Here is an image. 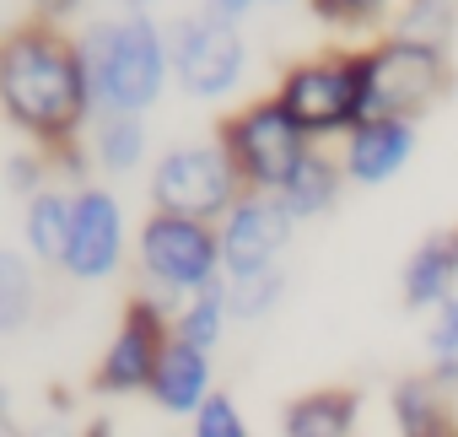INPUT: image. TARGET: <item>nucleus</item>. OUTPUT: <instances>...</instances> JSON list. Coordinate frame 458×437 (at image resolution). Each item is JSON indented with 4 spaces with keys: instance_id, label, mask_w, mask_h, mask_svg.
<instances>
[{
    "instance_id": "2f4dec72",
    "label": "nucleus",
    "mask_w": 458,
    "mask_h": 437,
    "mask_svg": "<svg viewBox=\"0 0 458 437\" xmlns=\"http://www.w3.org/2000/svg\"><path fill=\"white\" fill-rule=\"evenodd\" d=\"M0 437H28V432H22V416H12V410L0 416Z\"/></svg>"
},
{
    "instance_id": "2eb2a0df",
    "label": "nucleus",
    "mask_w": 458,
    "mask_h": 437,
    "mask_svg": "<svg viewBox=\"0 0 458 437\" xmlns=\"http://www.w3.org/2000/svg\"><path fill=\"white\" fill-rule=\"evenodd\" d=\"M71 227H76V189L65 178H55L49 189L28 194L22 200V216H17V233H22V254L49 276L65 265V249H71Z\"/></svg>"
},
{
    "instance_id": "7ed1b4c3",
    "label": "nucleus",
    "mask_w": 458,
    "mask_h": 437,
    "mask_svg": "<svg viewBox=\"0 0 458 437\" xmlns=\"http://www.w3.org/2000/svg\"><path fill=\"white\" fill-rule=\"evenodd\" d=\"M270 92L302 124V135L313 146H340L367 119V65H361V44H335V49L286 60Z\"/></svg>"
},
{
    "instance_id": "39448f33",
    "label": "nucleus",
    "mask_w": 458,
    "mask_h": 437,
    "mask_svg": "<svg viewBox=\"0 0 458 437\" xmlns=\"http://www.w3.org/2000/svg\"><path fill=\"white\" fill-rule=\"evenodd\" d=\"M162 22H167V55H173V92H183L189 103H205V108H221L243 92V81L254 71L249 28L216 22L199 6L173 12Z\"/></svg>"
},
{
    "instance_id": "b1692460",
    "label": "nucleus",
    "mask_w": 458,
    "mask_h": 437,
    "mask_svg": "<svg viewBox=\"0 0 458 437\" xmlns=\"http://www.w3.org/2000/svg\"><path fill=\"white\" fill-rule=\"evenodd\" d=\"M394 6H399V0H308V12H313L318 28H329L340 39L345 33H361V44H372V39L388 33Z\"/></svg>"
},
{
    "instance_id": "0eeeda50",
    "label": "nucleus",
    "mask_w": 458,
    "mask_h": 437,
    "mask_svg": "<svg viewBox=\"0 0 458 437\" xmlns=\"http://www.w3.org/2000/svg\"><path fill=\"white\" fill-rule=\"evenodd\" d=\"M367 65V119H431L453 98V49H426L410 39H372L361 44Z\"/></svg>"
},
{
    "instance_id": "a211bd4d",
    "label": "nucleus",
    "mask_w": 458,
    "mask_h": 437,
    "mask_svg": "<svg viewBox=\"0 0 458 437\" xmlns=\"http://www.w3.org/2000/svg\"><path fill=\"white\" fill-rule=\"evenodd\" d=\"M361 426V389L318 383L281 405V437H356Z\"/></svg>"
},
{
    "instance_id": "4be33fe9",
    "label": "nucleus",
    "mask_w": 458,
    "mask_h": 437,
    "mask_svg": "<svg viewBox=\"0 0 458 437\" xmlns=\"http://www.w3.org/2000/svg\"><path fill=\"white\" fill-rule=\"evenodd\" d=\"M394 39L426 44V49H453L458 39V0H399L388 17Z\"/></svg>"
},
{
    "instance_id": "6ab92c4d",
    "label": "nucleus",
    "mask_w": 458,
    "mask_h": 437,
    "mask_svg": "<svg viewBox=\"0 0 458 437\" xmlns=\"http://www.w3.org/2000/svg\"><path fill=\"white\" fill-rule=\"evenodd\" d=\"M345 189H351V178H345V167H340V151H335V146H313V151L297 162V173L281 184V200H286V210L297 216L302 227H313V222H324V216L340 210Z\"/></svg>"
},
{
    "instance_id": "5701e85b",
    "label": "nucleus",
    "mask_w": 458,
    "mask_h": 437,
    "mask_svg": "<svg viewBox=\"0 0 458 437\" xmlns=\"http://www.w3.org/2000/svg\"><path fill=\"white\" fill-rule=\"evenodd\" d=\"M292 297V265L286 270H265V276H238L226 281V308L238 324H270Z\"/></svg>"
},
{
    "instance_id": "6e6552de",
    "label": "nucleus",
    "mask_w": 458,
    "mask_h": 437,
    "mask_svg": "<svg viewBox=\"0 0 458 437\" xmlns=\"http://www.w3.org/2000/svg\"><path fill=\"white\" fill-rule=\"evenodd\" d=\"M216 141H221L226 157H233V167H238V178H243L249 194H281V184L313 151V141L276 103V92L243 98L226 119H216Z\"/></svg>"
},
{
    "instance_id": "7c9ffc66",
    "label": "nucleus",
    "mask_w": 458,
    "mask_h": 437,
    "mask_svg": "<svg viewBox=\"0 0 458 437\" xmlns=\"http://www.w3.org/2000/svg\"><path fill=\"white\" fill-rule=\"evenodd\" d=\"M87 437H119V432H114L108 416H92V421H87Z\"/></svg>"
},
{
    "instance_id": "393cba45",
    "label": "nucleus",
    "mask_w": 458,
    "mask_h": 437,
    "mask_svg": "<svg viewBox=\"0 0 458 437\" xmlns=\"http://www.w3.org/2000/svg\"><path fill=\"white\" fill-rule=\"evenodd\" d=\"M420 356H426V373L458 394V297L420 319Z\"/></svg>"
},
{
    "instance_id": "ddd939ff",
    "label": "nucleus",
    "mask_w": 458,
    "mask_h": 437,
    "mask_svg": "<svg viewBox=\"0 0 458 437\" xmlns=\"http://www.w3.org/2000/svg\"><path fill=\"white\" fill-rule=\"evenodd\" d=\"M157 141H151V114H98L87 130V167L103 184H130L146 178L157 162Z\"/></svg>"
},
{
    "instance_id": "bb28decb",
    "label": "nucleus",
    "mask_w": 458,
    "mask_h": 437,
    "mask_svg": "<svg viewBox=\"0 0 458 437\" xmlns=\"http://www.w3.org/2000/svg\"><path fill=\"white\" fill-rule=\"evenodd\" d=\"M189 437H254V426H249V416H243V405L233 394L216 389L199 405V416H189Z\"/></svg>"
},
{
    "instance_id": "f03ea898",
    "label": "nucleus",
    "mask_w": 458,
    "mask_h": 437,
    "mask_svg": "<svg viewBox=\"0 0 458 437\" xmlns=\"http://www.w3.org/2000/svg\"><path fill=\"white\" fill-rule=\"evenodd\" d=\"M98 114H151L173 87L167 22L151 12H108L76 28Z\"/></svg>"
},
{
    "instance_id": "a878e982",
    "label": "nucleus",
    "mask_w": 458,
    "mask_h": 437,
    "mask_svg": "<svg viewBox=\"0 0 458 437\" xmlns=\"http://www.w3.org/2000/svg\"><path fill=\"white\" fill-rule=\"evenodd\" d=\"M60 178V157L55 151H44V146H17L12 157H6V189L17 194V200H28V194H38V189H49Z\"/></svg>"
},
{
    "instance_id": "aec40b11",
    "label": "nucleus",
    "mask_w": 458,
    "mask_h": 437,
    "mask_svg": "<svg viewBox=\"0 0 458 437\" xmlns=\"http://www.w3.org/2000/svg\"><path fill=\"white\" fill-rule=\"evenodd\" d=\"M233 330H238V319H233V308H226V281L205 287V292H194L183 303H173V340H183L194 351L221 356V346H226Z\"/></svg>"
},
{
    "instance_id": "72a5a7b5",
    "label": "nucleus",
    "mask_w": 458,
    "mask_h": 437,
    "mask_svg": "<svg viewBox=\"0 0 458 437\" xmlns=\"http://www.w3.org/2000/svg\"><path fill=\"white\" fill-rule=\"evenodd\" d=\"M265 6H297V0H265Z\"/></svg>"
},
{
    "instance_id": "f8f14e48",
    "label": "nucleus",
    "mask_w": 458,
    "mask_h": 437,
    "mask_svg": "<svg viewBox=\"0 0 458 437\" xmlns=\"http://www.w3.org/2000/svg\"><path fill=\"white\" fill-rule=\"evenodd\" d=\"M415 146H420V124H410V119H361L335 151H340V167H345L351 189H383V184L404 178V167L415 162Z\"/></svg>"
},
{
    "instance_id": "f3484780",
    "label": "nucleus",
    "mask_w": 458,
    "mask_h": 437,
    "mask_svg": "<svg viewBox=\"0 0 458 437\" xmlns=\"http://www.w3.org/2000/svg\"><path fill=\"white\" fill-rule=\"evenodd\" d=\"M388 421L399 437H458V394L437 383L426 367L404 373L388 389Z\"/></svg>"
},
{
    "instance_id": "1a4fd4ad",
    "label": "nucleus",
    "mask_w": 458,
    "mask_h": 437,
    "mask_svg": "<svg viewBox=\"0 0 458 437\" xmlns=\"http://www.w3.org/2000/svg\"><path fill=\"white\" fill-rule=\"evenodd\" d=\"M167 340H173V308H167L162 297L135 292V297L119 308L114 335L103 340L87 389H92L98 399H135V394H151V378H157V362H162Z\"/></svg>"
},
{
    "instance_id": "4468645a",
    "label": "nucleus",
    "mask_w": 458,
    "mask_h": 437,
    "mask_svg": "<svg viewBox=\"0 0 458 437\" xmlns=\"http://www.w3.org/2000/svg\"><path fill=\"white\" fill-rule=\"evenodd\" d=\"M453 297H458V227H437L404 254V265H399V303L426 319L431 308H442Z\"/></svg>"
},
{
    "instance_id": "dca6fc26",
    "label": "nucleus",
    "mask_w": 458,
    "mask_h": 437,
    "mask_svg": "<svg viewBox=\"0 0 458 437\" xmlns=\"http://www.w3.org/2000/svg\"><path fill=\"white\" fill-rule=\"evenodd\" d=\"M216 389H221V383H216V356H210V351H194V346H183V340H167L146 399H151L162 416L189 421V416H199V405H205Z\"/></svg>"
},
{
    "instance_id": "20e7f679",
    "label": "nucleus",
    "mask_w": 458,
    "mask_h": 437,
    "mask_svg": "<svg viewBox=\"0 0 458 437\" xmlns=\"http://www.w3.org/2000/svg\"><path fill=\"white\" fill-rule=\"evenodd\" d=\"M135 281L146 297H162L167 308L221 287L226 265H221V233L216 222H194V216H167V210H146L135 222Z\"/></svg>"
},
{
    "instance_id": "cd10ccee",
    "label": "nucleus",
    "mask_w": 458,
    "mask_h": 437,
    "mask_svg": "<svg viewBox=\"0 0 458 437\" xmlns=\"http://www.w3.org/2000/svg\"><path fill=\"white\" fill-rule=\"evenodd\" d=\"M22 432H28V437H87V421L76 416V399H71L65 389H55L49 405H44L33 421H22Z\"/></svg>"
},
{
    "instance_id": "9d476101",
    "label": "nucleus",
    "mask_w": 458,
    "mask_h": 437,
    "mask_svg": "<svg viewBox=\"0 0 458 437\" xmlns=\"http://www.w3.org/2000/svg\"><path fill=\"white\" fill-rule=\"evenodd\" d=\"M130 254H135V233H130L119 189L103 178H87L76 189V227H71V249H65L60 276L71 287H103L130 265Z\"/></svg>"
},
{
    "instance_id": "473e14b6",
    "label": "nucleus",
    "mask_w": 458,
    "mask_h": 437,
    "mask_svg": "<svg viewBox=\"0 0 458 437\" xmlns=\"http://www.w3.org/2000/svg\"><path fill=\"white\" fill-rule=\"evenodd\" d=\"M119 12H151V17H157L162 0H119Z\"/></svg>"
},
{
    "instance_id": "9b49d317",
    "label": "nucleus",
    "mask_w": 458,
    "mask_h": 437,
    "mask_svg": "<svg viewBox=\"0 0 458 437\" xmlns=\"http://www.w3.org/2000/svg\"><path fill=\"white\" fill-rule=\"evenodd\" d=\"M216 233H221V265H226V281H238V276L286 270L302 222L286 210L281 194H243L233 210L221 216V227H216Z\"/></svg>"
},
{
    "instance_id": "f257e3e1",
    "label": "nucleus",
    "mask_w": 458,
    "mask_h": 437,
    "mask_svg": "<svg viewBox=\"0 0 458 437\" xmlns=\"http://www.w3.org/2000/svg\"><path fill=\"white\" fill-rule=\"evenodd\" d=\"M0 119L12 124L17 141L44 146L55 157L87 146L98 103L87 87L76 28L22 17L0 39Z\"/></svg>"
},
{
    "instance_id": "c85d7f7f",
    "label": "nucleus",
    "mask_w": 458,
    "mask_h": 437,
    "mask_svg": "<svg viewBox=\"0 0 458 437\" xmlns=\"http://www.w3.org/2000/svg\"><path fill=\"white\" fill-rule=\"evenodd\" d=\"M199 12H210L216 22L249 28V17H259V12H265V0H199Z\"/></svg>"
},
{
    "instance_id": "412c9836",
    "label": "nucleus",
    "mask_w": 458,
    "mask_h": 437,
    "mask_svg": "<svg viewBox=\"0 0 458 437\" xmlns=\"http://www.w3.org/2000/svg\"><path fill=\"white\" fill-rule=\"evenodd\" d=\"M44 270L22 249H0V335H22L38 319Z\"/></svg>"
},
{
    "instance_id": "423d86ee",
    "label": "nucleus",
    "mask_w": 458,
    "mask_h": 437,
    "mask_svg": "<svg viewBox=\"0 0 458 437\" xmlns=\"http://www.w3.org/2000/svg\"><path fill=\"white\" fill-rule=\"evenodd\" d=\"M140 184H146V210L194 216V222H216V227H221V216L249 194L238 167H233V157L221 151L216 135L167 141Z\"/></svg>"
},
{
    "instance_id": "c756f323",
    "label": "nucleus",
    "mask_w": 458,
    "mask_h": 437,
    "mask_svg": "<svg viewBox=\"0 0 458 437\" xmlns=\"http://www.w3.org/2000/svg\"><path fill=\"white\" fill-rule=\"evenodd\" d=\"M87 12V0H28V17H44V22H76Z\"/></svg>"
}]
</instances>
